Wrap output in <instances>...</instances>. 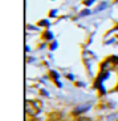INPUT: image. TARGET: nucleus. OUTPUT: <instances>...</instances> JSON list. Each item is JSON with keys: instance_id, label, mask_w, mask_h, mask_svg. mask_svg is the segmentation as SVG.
Here are the masks:
<instances>
[{"instance_id": "obj_1", "label": "nucleus", "mask_w": 118, "mask_h": 121, "mask_svg": "<svg viewBox=\"0 0 118 121\" xmlns=\"http://www.w3.org/2000/svg\"><path fill=\"white\" fill-rule=\"evenodd\" d=\"M93 1H94V0H88V1L85 3V4H86V5H89V4H91V3H93Z\"/></svg>"}]
</instances>
